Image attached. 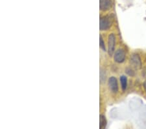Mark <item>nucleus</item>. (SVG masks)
Segmentation results:
<instances>
[{"label": "nucleus", "mask_w": 146, "mask_h": 129, "mask_svg": "<svg viewBox=\"0 0 146 129\" xmlns=\"http://www.w3.org/2000/svg\"><path fill=\"white\" fill-rule=\"evenodd\" d=\"M113 22V18L112 16H105L100 18V30H107L111 26Z\"/></svg>", "instance_id": "1"}, {"label": "nucleus", "mask_w": 146, "mask_h": 129, "mask_svg": "<svg viewBox=\"0 0 146 129\" xmlns=\"http://www.w3.org/2000/svg\"><path fill=\"white\" fill-rule=\"evenodd\" d=\"M115 44H116V37L114 34H110L109 36V41H108V52L109 55L112 56L114 53Z\"/></svg>", "instance_id": "2"}, {"label": "nucleus", "mask_w": 146, "mask_h": 129, "mask_svg": "<svg viewBox=\"0 0 146 129\" xmlns=\"http://www.w3.org/2000/svg\"><path fill=\"white\" fill-rule=\"evenodd\" d=\"M130 63L132 66L135 69H140L142 67V62H141V59L138 54L132 55L130 59Z\"/></svg>", "instance_id": "3"}, {"label": "nucleus", "mask_w": 146, "mask_h": 129, "mask_svg": "<svg viewBox=\"0 0 146 129\" xmlns=\"http://www.w3.org/2000/svg\"><path fill=\"white\" fill-rule=\"evenodd\" d=\"M114 61L117 63H122L125 61V53L122 49H119L116 51L114 54Z\"/></svg>", "instance_id": "4"}, {"label": "nucleus", "mask_w": 146, "mask_h": 129, "mask_svg": "<svg viewBox=\"0 0 146 129\" xmlns=\"http://www.w3.org/2000/svg\"><path fill=\"white\" fill-rule=\"evenodd\" d=\"M109 87L110 91L113 93H117L118 91V85L116 78L111 77L109 80Z\"/></svg>", "instance_id": "5"}, {"label": "nucleus", "mask_w": 146, "mask_h": 129, "mask_svg": "<svg viewBox=\"0 0 146 129\" xmlns=\"http://www.w3.org/2000/svg\"><path fill=\"white\" fill-rule=\"evenodd\" d=\"M112 2L110 0H100V9L101 11H107L111 7Z\"/></svg>", "instance_id": "6"}, {"label": "nucleus", "mask_w": 146, "mask_h": 129, "mask_svg": "<svg viewBox=\"0 0 146 129\" xmlns=\"http://www.w3.org/2000/svg\"><path fill=\"white\" fill-rule=\"evenodd\" d=\"M120 82H121L122 90L125 91L127 88V77L125 76H121V78H120Z\"/></svg>", "instance_id": "7"}, {"label": "nucleus", "mask_w": 146, "mask_h": 129, "mask_svg": "<svg viewBox=\"0 0 146 129\" xmlns=\"http://www.w3.org/2000/svg\"><path fill=\"white\" fill-rule=\"evenodd\" d=\"M106 125H107V120H106L105 117L104 116H103V115H101L100 127L101 129H103L105 127Z\"/></svg>", "instance_id": "8"}, {"label": "nucleus", "mask_w": 146, "mask_h": 129, "mask_svg": "<svg viewBox=\"0 0 146 129\" xmlns=\"http://www.w3.org/2000/svg\"><path fill=\"white\" fill-rule=\"evenodd\" d=\"M100 47L102 49L103 51H105L106 50V48H105V43H104V41H103L102 37L100 35Z\"/></svg>", "instance_id": "9"}, {"label": "nucleus", "mask_w": 146, "mask_h": 129, "mask_svg": "<svg viewBox=\"0 0 146 129\" xmlns=\"http://www.w3.org/2000/svg\"><path fill=\"white\" fill-rule=\"evenodd\" d=\"M143 88H144V90L146 92V82H145L144 84H143Z\"/></svg>", "instance_id": "10"}]
</instances>
